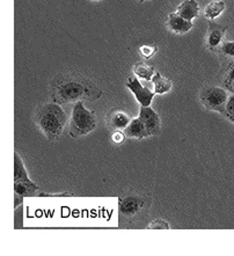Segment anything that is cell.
Here are the masks:
<instances>
[{
    "label": "cell",
    "mask_w": 234,
    "mask_h": 256,
    "mask_svg": "<svg viewBox=\"0 0 234 256\" xmlns=\"http://www.w3.org/2000/svg\"><path fill=\"white\" fill-rule=\"evenodd\" d=\"M225 116L228 117V120H231L234 123V94L230 95L228 104H226L225 107Z\"/></svg>",
    "instance_id": "cell-20"
},
{
    "label": "cell",
    "mask_w": 234,
    "mask_h": 256,
    "mask_svg": "<svg viewBox=\"0 0 234 256\" xmlns=\"http://www.w3.org/2000/svg\"><path fill=\"white\" fill-rule=\"evenodd\" d=\"M167 26L172 32H176V34H186L192 28L194 24L192 21L184 19L178 13H170L168 16Z\"/></svg>",
    "instance_id": "cell-10"
},
{
    "label": "cell",
    "mask_w": 234,
    "mask_h": 256,
    "mask_svg": "<svg viewBox=\"0 0 234 256\" xmlns=\"http://www.w3.org/2000/svg\"><path fill=\"white\" fill-rule=\"evenodd\" d=\"M38 190V186L29 178L22 159L16 152L14 153V192L21 196H30Z\"/></svg>",
    "instance_id": "cell-4"
},
{
    "label": "cell",
    "mask_w": 234,
    "mask_h": 256,
    "mask_svg": "<svg viewBox=\"0 0 234 256\" xmlns=\"http://www.w3.org/2000/svg\"><path fill=\"white\" fill-rule=\"evenodd\" d=\"M226 30H228V27L216 24L212 20L209 21V34H208V46H209V49L214 50L218 46H220L222 40L225 38Z\"/></svg>",
    "instance_id": "cell-8"
},
{
    "label": "cell",
    "mask_w": 234,
    "mask_h": 256,
    "mask_svg": "<svg viewBox=\"0 0 234 256\" xmlns=\"http://www.w3.org/2000/svg\"><path fill=\"white\" fill-rule=\"evenodd\" d=\"M131 122L130 116L122 110L112 112L109 118V126L115 130H126V128Z\"/></svg>",
    "instance_id": "cell-13"
},
{
    "label": "cell",
    "mask_w": 234,
    "mask_h": 256,
    "mask_svg": "<svg viewBox=\"0 0 234 256\" xmlns=\"http://www.w3.org/2000/svg\"><path fill=\"white\" fill-rule=\"evenodd\" d=\"M220 54L222 56L234 60V41H225L220 44Z\"/></svg>",
    "instance_id": "cell-18"
},
{
    "label": "cell",
    "mask_w": 234,
    "mask_h": 256,
    "mask_svg": "<svg viewBox=\"0 0 234 256\" xmlns=\"http://www.w3.org/2000/svg\"><path fill=\"white\" fill-rule=\"evenodd\" d=\"M230 94L222 87L211 86L206 87L200 93V102L208 110L219 112L225 116V107L228 104Z\"/></svg>",
    "instance_id": "cell-5"
},
{
    "label": "cell",
    "mask_w": 234,
    "mask_h": 256,
    "mask_svg": "<svg viewBox=\"0 0 234 256\" xmlns=\"http://www.w3.org/2000/svg\"><path fill=\"white\" fill-rule=\"evenodd\" d=\"M51 96L57 104H72L82 101L85 98L100 96V90L92 84L71 76L58 79L52 85Z\"/></svg>",
    "instance_id": "cell-1"
},
{
    "label": "cell",
    "mask_w": 234,
    "mask_h": 256,
    "mask_svg": "<svg viewBox=\"0 0 234 256\" xmlns=\"http://www.w3.org/2000/svg\"><path fill=\"white\" fill-rule=\"evenodd\" d=\"M96 128V116L87 109L84 101L76 102L70 120V134L73 138L85 136Z\"/></svg>",
    "instance_id": "cell-3"
},
{
    "label": "cell",
    "mask_w": 234,
    "mask_h": 256,
    "mask_svg": "<svg viewBox=\"0 0 234 256\" xmlns=\"http://www.w3.org/2000/svg\"><path fill=\"white\" fill-rule=\"evenodd\" d=\"M140 2H145V0H140ZM150 2H151V0H150Z\"/></svg>",
    "instance_id": "cell-24"
},
{
    "label": "cell",
    "mask_w": 234,
    "mask_h": 256,
    "mask_svg": "<svg viewBox=\"0 0 234 256\" xmlns=\"http://www.w3.org/2000/svg\"><path fill=\"white\" fill-rule=\"evenodd\" d=\"M176 13L186 20L192 21L200 13V6L196 0H184L178 7Z\"/></svg>",
    "instance_id": "cell-12"
},
{
    "label": "cell",
    "mask_w": 234,
    "mask_h": 256,
    "mask_svg": "<svg viewBox=\"0 0 234 256\" xmlns=\"http://www.w3.org/2000/svg\"><path fill=\"white\" fill-rule=\"evenodd\" d=\"M222 82H224L226 90H230V92H232L234 94V62H232L225 70Z\"/></svg>",
    "instance_id": "cell-17"
},
{
    "label": "cell",
    "mask_w": 234,
    "mask_h": 256,
    "mask_svg": "<svg viewBox=\"0 0 234 256\" xmlns=\"http://www.w3.org/2000/svg\"><path fill=\"white\" fill-rule=\"evenodd\" d=\"M126 132H123L122 130H116L114 134H112V140L114 142H116V144H120V142H123L124 140H126Z\"/></svg>",
    "instance_id": "cell-22"
},
{
    "label": "cell",
    "mask_w": 234,
    "mask_h": 256,
    "mask_svg": "<svg viewBox=\"0 0 234 256\" xmlns=\"http://www.w3.org/2000/svg\"><path fill=\"white\" fill-rule=\"evenodd\" d=\"M126 87L134 93L142 107H148V106L151 104L156 93L150 90L148 87L142 85L136 76H131L130 78L128 79Z\"/></svg>",
    "instance_id": "cell-6"
},
{
    "label": "cell",
    "mask_w": 234,
    "mask_h": 256,
    "mask_svg": "<svg viewBox=\"0 0 234 256\" xmlns=\"http://www.w3.org/2000/svg\"><path fill=\"white\" fill-rule=\"evenodd\" d=\"M148 228L152 230H170V224L162 219H156L148 226Z\"/></svg>",
    "instance_id": "cell-21"
},
{
    "label": "cell",
    "mask_w": 234,
    "mask_h": 256,
    "mask_svg": "<svg viewBox=\"0 0 234 256\" xmlns=\"http://www.w3.org/2000/svg\"><path fill=\"white\" fill-rule=\"evenodd\" d=\"M224 10H225L224 2H212L206 6L204 13H206V16L208 19L214 20L217 16H220V14L224 12Z\"/></svg>",
    "instance_id": "cell-16"
},
{
    "label": "cell",
    "mask_w": 234,
    "mask_h": 256,
    "mask_svg": "<svg viewBox=\"0 0 234 256\" xmlns=\"http://www.w3.org/2000/svg\"><path fill=\"white\" fill-rule=\"evenodd\" d=\"M156 50H158V48L156 44H144L140 48V52L145 60H150V58L154 56Z\"/></svg>",
    "instance_id": "cell-19"
},
{
    "label": "cell",
    "mask_w": 234,
    "mask_h": 256,
    "mask_svg": "<svg viewBox=\"0 0 234 256\" xmlns=\"http://www.w3.org/2000/svg\"><path fill=\"white\" fill-rule=\"evenodd\" d=\"M144 206V200L138 196H128L120 200V211L124 216L136 214Z\"/></svg>",
    "instance_id": "cell-9"
},
{
    "label": "cell",
    "mask_w": 234,
    "mask_h": 256,
    "mask_svg": "<svg viewBox=\"0 0 234 256\" xmlns=\"http://www.w3.org/2000/svg\"><path fill=\"white\" fill-rule=\"evenodd\" d=\"M140 118L145 124L146 130H148V136H156L160 134V128H162V122H160V117L156 114V112L150 107H142L140 110Z\"/></svg>",
    "instance_id": "cell-7"
},
{
    "label": "cell",
    "mask_w": 234,
    "mask_h": 256,
    "mask_svg": "<svg viewBox=\"0 0 234 256\" xmlns=\"http://www.w3.org/2000/svg\"><path fill=\"white\" fill-rule=\"evenodd\" d=\"M153 84V92L156 94H164L170 92L172 90V82L170 79L164 78L162 74H160L159 72H156L152 78Z\"/></svg>",
    "instance_id": "cell-14"
},
{
    "label": "cell",
    "mask_w": 234,
    "mask_h": 256,
    "mask_svg": "<svg viewBox=\"0 0 234 256\" xmlns=\"http://www.w3.org/2000/svg\"><path fill=\"white\" fill-rule=\"evenodd\" d=\"M124 132H126L128 137L136 138V140H144V138L150 137L148 130H146L145 124L142 123V120L140 117L131 120L130 124L126 128Z\"/></svg>",
    "instance_id": "cell-11"
},
{
    "label": "cell",
    "mask_w": 234,
    "mask_h": 256,
    "mask_svg": "<svg viewBox=\"0 0 234 256\" xmlns=\"http://www.w3.org/2000/svg\"><path fill=\"white\" fill-rule=\"evenodd\" d=\"M134 73L136 74V76H138V78H142V80H146V82L152 80L153 76L156 74L154 68L146 63H138L134 65Z\"/></svg>",
    "instance_id": "cell-15"
},
{
    "label": "cell",
    "mask_w": 234,
    "mask_h": 256,
    "mask_svg": "<svg viewBox=\"0 0 234 256\" xmlns=\"http://www.w3.org/2000/svg\"><path fill=\"white\" fill-rule=\"evenodd\" d=\"M95 2H98V0H95Z\"/></svg>",
    "instance_id": "cell-25"
},
{
    "label": "cell",
    "mask_w": 234,
    "mask_h": 256,
    "mask_svg": "<svg viewBox=\"0 0 234 256\" xmlns=\"http://www.w3.org/2000/svg\"><path fill=\"white\" fill-rule=\"evenodd\" d=\"M22 197L24 196H21L19 194L16 192V195H14V209H16V208L22 203Z\"/></svg>",
    "instance_id": "cell-23"
},
{
    "label": "cell",
    "mask_w": 234,
    "mask_h": 256,
    "mask_svg": "<svg viewBox=\"0 0 234 256\" xmlns=\"http://www.w3.org/2000/svg\"><path fill=\"white\" fill-rule=\"evenodd\" d=\"M66 122L68 116L57 102L42 104L36 112V123L50 140H56L60 137Z\"/></svg>",
    "instance_id": "cell-2"
}]
</instances>
